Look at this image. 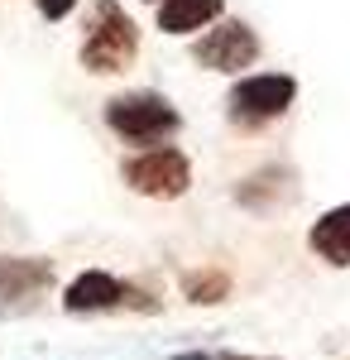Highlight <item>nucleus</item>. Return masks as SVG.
<instances>
[{"mask_svg":"<svg viewBox=\"0 0 350 360\" xmlns=\"http://www.w3.org/2000/svg\"><path fill=\"white\" fill-rule=\"evenodd\" d=\"M125 183L139 197H183L192 188V164L178 149H144L135 159H125Z\"/></svg>","mask_w":350,"mask_h":360,"instance_id":"obj_3","label":"nucleus"},{"mask_svg":"<svg viewBox=\"0 0 350 360\" xmlns=\"http://www.w3.org/2000/svg\"><path fill=\"white\" fill-rule=\"evenodd\" d=\"M53 288V259L39 255H0V317L29 312Z\"/></svg>","mask_w":350,"mask_h":360,"instance_id":"obj_4","label":"nucleus"},{"mask_svg":"<svg viewBox=\"0 0 350 360\" xmlns=\"http://www.w3.org/2000/svg\"><path fill=\"white\" fill-rule=\"evenodd\" d=\"M139 53V29L135 20L115 5V0H96L91 5V20H86V39H82V68L110 77V72H125Z\"/></svg>","mask_w":350,"mask_h":360,"instance_id":"obj_1","label":"nucleus"},{"mask_svg":"<svg viewBox=\"0 0 350 360\" xmlns=\"http://www.w3.org/2000/svg\"><path fill=\"white\" fill-rule=\"evenodd\" d=\"M149 5H159V0H149Z\"/></svg>","mask_w":350,"mask_h":360,"instance_id":"obj_13","label":"nucleus"},{"mask_svg":"<svg viewBox=\"0 0 350 360\" xmlns=\"http://www.w3.org/2000/svg\"><path fill=\"white\" fill-rule=\"evenodd\" d=\"M106 125L130 144H154V139L173 135L183 120L173 111V101L159 91H125V96L106 101Z\"/></svg>","mask_w":350,"mask_h":360,"instance_id":"obj_2","label":"nucleus"},{"mask_svg":"<svg viewBox=\"0 0 350 360\" xmlns=\"http://www.w3.org/2000/svg\"><path fill=\"white\" fill-rule=\"evenodd\" d=\"M192 58L202 68H212V72H240V68H249L259 58V39H254V29L245 20H226V25L207 29L192 44Z\"/></svg>","mask_w":350,"mask_h":360,"instance_id":"obj_7","label":"nucleus"},{"mask_svg":"<svg viewBox=\"0 0 350 360\" xmlns=\"http://www.w3.org/2000/svg\"><path fill=\"white\" fill-rule=\"evenodd\" d=\"M173 360H254V356H235V351H178Z\"/></svg>","mask_w":350,"mask_h":360,"instance_id":"obj_12","label":"nucleus"},{"mask_svg":"<svg viewBox=\"0 0 350 360\" xmlns=\"http://www.w3.org/2000/svg\"><path fill=\"white\" fill-rule=\"evenodd\" d=\"M34 5H39V15H44V20H67L77 0H34Z\"/></svg>","mask_w":350,"mask_h":360,"instance_id":"obj_11","label":"nucleus"},{"mask_svg":"<svg viewBox=\"0 0 350 360\" xmlns=\"http://www.w3.org/2000/svg\"><path fill=\"white\" fill-rule=\"evenodd\" d=\"M307 245L317 250L326 264H336V269H350V207H331L322 221L312 226Z\"/></svg>","mask_w":350,"mask_h":360,"instance_id":"obj_8","label":"nucleus"},{"mask_svg":"<svg viewBox=\"0 0 350 360\" xmlns=\"http://www.w3.org/2000/svg\"><path fill=\"white\" fill-rule=\"evenodd\" d=\"M63 307L67 312H110V307H139V312H154V298H144L139 288H130V283H120L115 274H106V269H86V274H77L72 283H67V293H63Z\"/></svg>","mask_w":350,"mask_h":360,"instance_id":"obj_6","label":"nucleus"},{"mask_svg":"<svg viewBox=\"0 0 350 360\" xmlns=\"http://www.w3.org/2000/svg\"><path fill=\"white\" fill-rule=\"evenodd\" d=\"M231 293V278L216 274V269H207V274H188V298L192 303H221Z\"/></svg>","mask_w":350,"mask_h":360,"instance_id":"obj_10","label":"nucleus"},{"mask_svg":"<svg viewBox=\"0 0 350 360\" xmlns=\"http://www.w3.org/2000/svg\"><path fill=\"white\" fill-rule=\"evenodd\" d=\"M226 0H159V29L163 34H197L212 20H221Z\"/></svg>","mask_w":350,"mask_h":360,"instance_id":"obj_9","label":"nucleus"},{"mask_svg":"<svg viewBox=\"0 0 350 360\" xmlns=\"http://www.w3.org/2000/svg\"><path fill=\"white\" fill-rule=\"evenodd\" d=\"M297 82L288 72H259V77H240L231 86V115L245 125H259V120H278V115L293 106Z\"/></svg>","mask_w":350,"mask_h":360,"instance_id":"obj_5","label":"nucleus"}]
</instances>
